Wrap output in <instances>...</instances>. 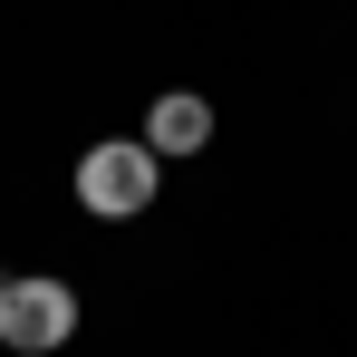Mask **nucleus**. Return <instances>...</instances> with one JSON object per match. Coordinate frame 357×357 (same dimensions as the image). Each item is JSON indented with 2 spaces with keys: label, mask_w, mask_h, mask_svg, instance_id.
Listing matches in <instances>:
<instances>
[{
  "label": "nucleus",
  "mask_w": 357,
  "mask_h": 357,
  "mask_svg": "<svg viewBox=\"0 0 357 357\" xmlns=\"http://www.w3.org/2000/svg\"><path fill=\"white\" fill-rule=\"evenodd\" d=\"M155 183H165V165H155L135 135H107V145L77 155V203H87L97 222H135V213L155 203Z\"/></svg>",
  "instance_id": "f257e3e1"
},
{
  "label": "nucleus",
  "mask_w": 357,
  "mask_h": 357,
  "mask_svg": "<svg viewBox=\"0 0 357 357\" xmlns=\"http://www.w3.org/2000/svg\"><path fill=\"white\" fill-rule=\"evenodd\" d=\"M77 338V290L68 280H10L0 290V348H20V357H49Z\"/></svg>",
  "instance_id": "f03ea898"
},
{
  "label": "nucleus",
  "mask_w": 357,
  "mask_h": 357,
  "mask_svg": "<svg viewBox=\"0 0 357 357\" xmlns=\"http://www.w3.org/2000/svg\"><path fill=\"white\" fill-rule=\"evenodd\" d=\"M135 145H145L155 165H165V155H203V145H213V107H203L193 87H165V97L145 107V135H135Z\"/></svg>",
  "instance_id": "7ed1b4c3"
},
{
  "label": "nucleus",
  "mask_w": 357,
  "mask_h": 357,
  "mask_svg": "<svg viewBox=\"0 0 357 357\" xmlns=\"http://www.w3.org/2000/svg\"><path fill=\"white\" fill-rule=\"evenodd\" d=\"M0 290H10V280H0Z\"/></svg>",
  "instance_id": "20e7f679"
}]
</instances>
